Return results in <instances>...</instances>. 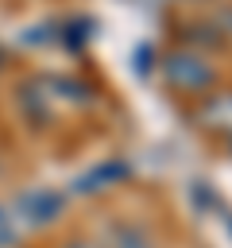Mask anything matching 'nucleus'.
I'll use <instances>...</instances> for the list:
<instances>
[{
    "label": "nucleus",
    "mask_w": 232,
    "mask_h": 248,
    "mask_svg": "<svg viewBox=\"0 0 232 248\" xmlns=\"http://www.w3.org/2000/svg\"><path fill=\"white\" fill-rule=\"evenodd\" d=\"M166 78L178 89H205L213 81V70L201 58H193V54H170L166 58Z\"/></svg>",
    "instance_id": "nucleus-1"
},
{
    "label": "nucleus",
    "mask_w": 232,
    "mask_h": 248,
    "mask_svg": "<svg viewBox=\"0 0 232 248\" xmlns=\"http://www.w3.org/2000/svg\"><path fill=\"white\" fill-rule=\"evenodd\" d=\"M58 205H62V198H58V194H46V190H35V194L23 198V209H27L35 221H50V217L58 213Z\"/></svg>",
    "instance_id": "nucleus-2"
},
{
    "label": "nucleus",
    "mask_w": 232,
    "mask_h": 248,
    "mask_svg": "<svg viewBox=\"0 0 232 248\" xmlns=\"http://www.w3.org/2000/svg\"><path fill=\"white\" fill-rule=\"evenodd\" d=\"M205 120L213 128H232V97H217L205 105Z\"/></svg>",
    "instance_id": "nucleus-3"
},
{
    "label": "nucleus",
    "mask_w": 232,
    "mask_h": 248,
    "mask_svg": "<svg viewBox=\"0 0 232 248\" xmlns=\"http://www.w3.org/2000/svg\"><path fill=\"white\" fill-rule=\"evenodd\" d=\"M0 240H12V229H8V221H4V213H0Z\"/></svg>",
    "instance_id": "nucleus-4"
}]
</instances>
